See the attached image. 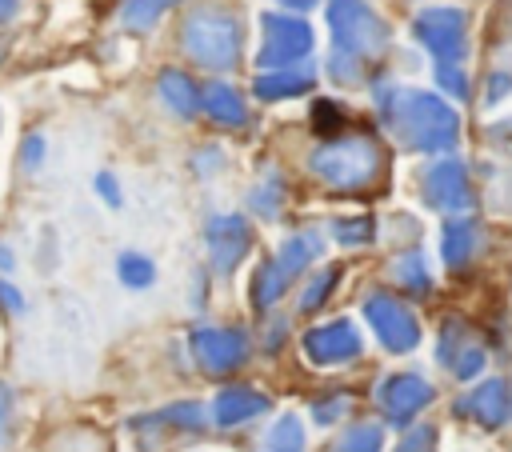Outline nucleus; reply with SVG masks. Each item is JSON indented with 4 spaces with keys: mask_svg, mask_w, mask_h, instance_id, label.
Listing matches in <instances>:
<instances>
[{
    "mask_svg": "<svg viewBox=\"0 0 512 452\" xmlns=\"http://www.w3.org/2000/svg\"><path fill=\"white\" fill-rule=\"evenodd\" d=\"M12 8H16V0H0V20H8V16H12Z\"/></svg>",
    "mask_w": 512,
    "mask_h": 452,
    "instance_id": "obj_35",
    "label": "nucleus"
},
{
    "mask_svg": "<svg viewBox=\"0 0 512 452\" xmlns=\"http://www.w3.org/2000/svg\"><path fill=\"white\" fill-rule=\"evenodd\" d=\"M340 404H344V400H336V404H332V400H328V404H320V412H316V420H332V416H340V412H344Z\"/></svg>",
    "mask_w": 512,
    "mask_h": 452,
    "instance_id": "obj_33",
    "label": "nucleus"
},
{
    "mask_svg": "<svg viewBox=\"0 0 512 452\" xmlns=\"http://www.w3.org/2000/svg\"><path fill=\"white\" fill-rule=\"evenodd\" d=\"M416 36L436 56V64H456L464 52V12L460 8H424L416 16Z\"/></svg>",
    "mask_w": 512,
    "mask_h": 452,
    "instance_id": "obj_6",
    "label": "nucleus"
},
{
    "mask_svg": "<svg viewBox=\"0 0 512 452\" xmlns=\"http://www.w3.org/2000/svg\"><path fill=\"white\" fill-rule=\"evenodd\" d=\"M184 48L196 64L232 68L240 56V20L224 8H196L184 20Z\"/></svg>",
    "mask_w": 512,
    "mask_h": 452,
    "instance_id": "obj_3",
    "label": "nucleus"
},
{
    "mask_svg": "<svg viewBox=\"0 0 512 452\" xmlns=\"http://www.w3.org/2000/svg\"><path fill=\"white\" fill-rule=\"evenodd\" d=\"M336 276H340L336 268H324V272H320V276H316V280L308 284V292L300 296V308H316V304H320V300L328 296V288L336 284Z\"/></svg>",
    "mask_w": 512,
    "mask_h": 452,
    "instance_id": "obj_30",
    "label": "nucleus"
},
{
    "mask_svg": "<svg viewBox=\"0 0 512 452\" xmlns=\"http://www.w3.org/2000/svg\"><path fill=\"white\" fill-rule=\"evenodd\" d=\"M176 0H124V8H120V20H124V28H152L168 8H172Z\"/></svg>",
    "mask_w": 512,
    "mask_h": 452,
    "instance_id": "obj_20",
    "label": "nucleus"
},
{
    "mask_svg": "<svg viewBox=\"0 0 512 452\" xmlns=\"http://www.w3.org/2000/svg\"><path fill=\"white\" fill-rule=\"evenodd\" d=\"M268 452H272V448H268Z\"/></svg>",
    "mask_w": 512,
    "mask_h": 452,
    "instance_id": "obj_39",
    "label": "nucleus"
},
{
    "mask_svg": "<svg viewBox=\"0 0 512 452\" xmlns=\"http://www.w3.org/2000/svg\"><path fill=\"white\" fill-rule=\"evenodd\" d=\"M304 352L316 364H344V360L360 356V336L348 320H332V324H320L304 336Z\"/></svg>",
    "mask_w": 512,
    "mask_h": 452,
    "instance_id": "obj_10",
    "label": "nucleus"
},
{
    "mask_svg": "<svg viewBox=\"0 0 512 452\" xmlns=\"http://www.w3.org/2000/svg\"><path fill=\"white\" fill-rule=\"evenodd\" d=\"M312 48V28L296 16H264V48H260V64L264 68H288L296 64L304 52Z\"/></svg>",
    "mask_w": 512,
    "mask_h": 452,
    "instance_id": "obj_7",
    "label": "nucleus"
},
{
    "mask_svg": "<svg viewBox=\"0 0 512 452\" xmlns=\"http://www.w3.org/2000/svg\"><path fill=\"white\" fill-rule=\"evenodd\" d=\"M192 352L200 360V368L208 372H232L244 356H248V340L232 328H200L192 336Z\"/></svg>",
    "mask_w": 512,
    "mask_h": 452,
    "instance_id": "obj_9",
    "label": "nucleus"
},
{
    "mask_svg": "<svg viewBox=\"0 0 512 452\" xmlns=\"http://www.w3.org/2000/svg\"><path fill=\"white\" fill-rule=\"evenodd\" d=\"M312 88V68H272L256 80V96L260 100H288Z\"/></svg>",
    "mask_w": 512,
    "mask_h": 452,
    "instance_id": "obj_16",
    "label": "nucleus"
},
{
    "mask_svg": "<svg viewBox=\"0 0 512 452\" xmlns=\"http://www.w3.org/2000/svg\"><path fill=\"white\" fill-rule=\"evenodd\" d=\"M340 108H332V104H316V128L320 132H336L340 128Z\"/></svg>",
    "mask_w": 512,
    "mask_h": 452,
    "instance_id": "obj_32",
    "label": "nucleus"
},
{
    "mask_svg": "<svg viewBox=\"0 0 512 452\" xmlns=\"http://www.w3.org/2000/svg\"><path fill=\"white\" fill-rule=\"evenodd\" d=\"M364 316H368V324H372V332H376V340H380L384 348H392V352L416 348L420 324H416V316H412L396 296L372 292V296L364 300Z\"/></svg>",
    "mask_w": 512,
    "mask_h": 452,
    "instance_id": "obj_5",
    "label": "nucleus"
},
{
    "mask_svg": "<svg viewBox=\"0 0 512 452\" xmlns=\"http://www.w3.org/2000/svg\"><path fill=\"white\" fill-rule=\"evenodd\" d=\"M428 400H432V384L420 380V376H412V372L392 376V380L380 384V404H384V412L392 420H412Z\"/></svg>",
    "mask_w": 512,
    "mask_h": 452,
    "instance_id": "obj_12",
    "label": "nucleus"
},
{
    "mask_svg": "<svg viewBox=\"0 0 512 452\" xmlns=\"http://www.w3.org/2000/svg\"><path fill=\"white\" fill-rule=\"evenodd\" d=\"M336 452H380V428L376 424H356L340 444Z\"/></svg>",
    "mask_w": 512,
    "mask_h": 452,
    "instance_id": "obj_25",
    "label": "nucleus"
},
{
    "mask_svg": "<svg viewBox=\"0 0 512 452\" xmlns=\"http://www.w3.org/2000/svg\"><path fill=\"white\" fill-rule=\"evenodd\" d=\"M380 112L392 124V132L416 152H448L456 144L460 132L456 112L432 92H416V88L380 92Z\"/></svg>",
    "mask_w": 512,
    "mask_h": 452,
    "instance_id": "obj_1",
    "label": "nucleus"
},
{
    "mask_svg": "<svg viewBox=\"0 0 512 452\" xmlns=\"http://www.w3.org/2000/svg\"><path fill=\"white\" fill-rule=\"evenodd\" d=\"M160 96H164L168 108H176L180 116H192V112L200 108V96H204V92H196V84H192L184 72L168 68V72H160Z\"/></svg>",
    "mask_w": 512,
    "mask_h": 452,
    "instance_id": "obj_17",
    "label": "nucleus"
},
{
    "mask_svg": "<svg viewBox=\"0 0 512 452\" xmlns=\"http://www.w3.org/2000/svg\"><path fill=\"white\" fill-rule=\"evenodd\" d=\"M288 280H292V276H288V272H284L276 260H268V264L256 272V288H252V300H256L260 308H264V304H272V300H276V296L288 288Z\"/></svg>",
    "mask_w": 512,
    "mask_h": 452,
    "instance_id": "obj_21",
    "label": "nucleus"
},
{
    "mask_svg": "<svg viewBox=\"0 0 512 452\" xmlns=\"http://www.w3.org/2000/svg\"><path fill=\"white\" fill-rule=\"evenodd\" d=\"M100 188H104V196H108V200H116V188L108 184V176H100Z\"/></svg>",
    "mask_w": 512,
    "mask_h": 452,
    "instance_id": "obj_36",
    "label": "nucleus"
},
{
    "mask_svg": "<svg viewBox=\"0 0 512 452\" xmlns=\"http://www.w3.org/2000/svg\"><path fill=\"white\" fill-rule=\"evenodd\" d=\"M436 76H440V84L452 96H464L468 92V80H464V72H456V64H436Z\"/></svg>",
    "mask_w": 512,
    "mask_h": 452,
    "instance_id": "obj_31",
    "label": "nucleus"
},
{
    "mask_svg": "<svg viewBox=\"0 0 512 452\" xmlns=\"http://www.w3.org/2000/svg\"><path fill=\"white\" fill-rule=\"evenodd\" d=\"M396 452H436V428H428V424L412 428V432L396 444Z\"/></svg>",
    "mask_w": 512,
    "mask_h": 452,
    "instance_id": "obj_29",
    "label": "nucleus"
},
{
    "mask_svg": "<svg viewBox=\"0 0 512 452\" xmlns=\"http://www.w3.org/2000/svg\"><path fill=\"white\" fill-rule=\"evenodd\" d=\"M456 412L460 416H472L484 428H500L508 420V388H504V380H484L476 392H468L460 400Z\"/></svg>",
    "mask_w": 512,
    "mask_h": 452,
    "instance_id": "obj_13",
    "label": "nucleus"
},
{
    "mask_svg": "<svg viewBox=\"0 0 512 452\" xmlns=\"http://www.w3.org/2000/svg\"><path fill=\"white\" fill-rule=\"evenodd\" d=\"M24 156H28V164H36V156H40V140H28V148H24Z\"/></svg>",
    "mask_w": 512,
    "mask_h": 452,
    "instance_id": "obj_34",
    "label": "nucleus"
},
{
    "mask_svg": "<svg viewBox=\"0 0 512 452\" xmlns=\"http://www.w3.org/2000/svg\"><path fill=\"white\" fill-rule=\"evenodd\" d=\"M440 360L456 372V376H476L480 368H484V348L480 344H472V340H456V324H448L444 332H440Z\"/></svg>",
    "mask_w": 512,
    "mask_h": 452,
    "instance_id": "obj_15",
    "label": "nucleus"
},
{
    "mask_svg": "<svg viewBox=\"0 0 512 452\" xmlns=\"http://www.w3.org/2000/svg\"><path fill=\"white\" fill-rule=\"evenodd\" d=\"M200 104H204L208 116L220 120V124H244V116H248L240 92H232L228 84H208L204 96H200Z\"/></svg>",
    "mask_w": 512,
    "mask_h": 452,
    "instance_id": "obj_18",
    "label": "nucleus"
},
{
    "mask_svg": "<svg viewBox=\"0 0 512 452\" xmlns=\"http://www.w3.org/2000/svg\"><path fill=\"white\" fill-rule=\"evenodd\" d=\"M248 244H252V232H248V224L240 216L208 220V256H212V264L220 272H232L240 264V256L248 252Z\"/></svg>",
    "mask_w": 512,
    "mask_h": 452,
    "instance_id": "obj_11",
    "label": "nucleus"
},
{
    "mask_svg": "<svg viewBox=\"0 0 512 452\" xmlns=\"http://www.w3.org/2000/svg\"><path fill=\"white\" fill-rule=\"evenodd\" d=\"M204 408L200 404H176V408H168V412H160L156 420H168V424H184V428H200L204 424Z\"/></svg>",
    "mask_w": 512,
    "mask_h": 452,
    "instance_id": "obj_28",
    "label": "nucleus"
},
{
    "mask_svg": "<svg viewBox=\"0 0 512 452\" xmlns=\"http://www.w3.org/2000/svg\"><path fill=\"white\" fill-rule=\"evenodd\" d=\"M332 236H336L340 244H364V240H372V220H368V216L336 220V224H332Z\"/></svg>",
    "mask_w": 512,
    "mask_h": 452,
    "instance_id": "obj_26",
    "label": "nucleus"
},
{
    "mask_svg": "<svg viewBox=\"0 0 512 452\" xmlns=\"http://www.w3.org/2000/svg\"><path fill=\"white\" fill-rule=\"evenodd\" d=\"M284 4H292V8H308L312 0H284Z\"/></svg>",
    "mask_w": 512,
    "mask_h": 452,
    "instance_id": "obj_37",
    "label": "nucleus"
},
{
    "mask_svg": "<svg viewBox=\"0 0 512 452\" xmlns=\"http://www.w3.org/2000/svg\"><path fill=\"white\" fill-rule=\"evenodd\" d=\"M440 248H444V260H448L452 268L468 264L472 252H476V224H472V220H452V224L444 228Z\"/></svg>",
    "mask_w": 512,
    "mask_h": 452,
    "instance_id": "obj_19",
    "label": "nucleus"
},
{
    "mask_svg": "<svg viewBox=\"0 0 512 452\" xmlns=\"http://www.w3.org/2000/svg\"><path fill=\"white\" fill-rule=\"evenodd\" d=\"M0 420H4V392H0Z\"/></svg>",
    "mask_w": 512,
    "mask_h": 452,
    "instance_id": "obj_38",
    "label": "nucleus"
},
{
    "mask_svg": "<svg viewBox=\"0 0 512 452\" xmlns=\"http://www.w3.org/2000/svg\"><path fill=\"white\" fill-rule=\"evenodd\" d=\"M328 24H332L336 48L352 60H368V56L384 52V44H388L384 20L364 0H332L328 4Z\"/></svg>",
    "mask_w": 512,
    "mask_h": 452,
    "instance_id": "obj_4",
    "label": "nucleus"
},
{
    "mask_svg": "<svg viewBox=\"0 0 512 452\" xmlns=\"http://www.w3.org/2000/svg\"><path fill=\"white\" fill-rule=\"evenodd\" d=\"M316 256V236H292L280 252H276V264L288 272V276H296V272H304V264Z\"/></svg>",
    "mask_w": 512,
    "mask_h": 452,
    "instance_id": "obj_22",
    "label": "nucleus"
},
{
    "mask_svg": "<svg viewBox=\"0 0 512 452\" xmlns=\"http://www.w3.org/2000/svg\"><path fill=\"white\" fill-rule=\"evenodd\" d=\"M268 448L272 452H304V428L296 416H280L272 424V436H268Z\"/></svg>",
    "mask_w": 512,
    "mask_h": 452,
    "instance_id": "obj_23",
    "label": "nucleus"
},
{
    "mask_svg": "<svg viewBox=\"0 0 512 452\" xmlns=\"http://www.w3.org/2000/svg\"><path fill=\"white\" fill-rule=\"evenodd\" d=\"M396 280L408 288V292H428V272H424V260L416 256V252H408V256H400L396 260Z\"/></svg>",
    "mask_w": 512,
    "mask_h": 452,
    "instance_id": "obj_24",
    "label": "nucleus"
},
{
    "mask_svg": "<svg viewBox=\"0 0 512 452\" xmlns=\"http://www.w3.org/2000/svg\"><path fill=\"white\" fill-rule=\"evenodd\" d=\"M268 408V396L256 392V388H224L216 400H212V416L216 424H240V420H252Z\"/></svg>",
    "mask_w": 512,
    "mask_h": 452,
    "instance_id": "obj_14",
    "label": "nucleus"
},
{
    "mask_svg": "<svg viewBox=\"0 0 512 452\" xmlns=\"http://www.w3.org/2000/svg\"><path fill=\"white\" fill-rule=\"evenodd\" d=\"M120 276H124V284H132V288H144V284L152 280V264H148L144 256L128 252V256H120Z\"/></svg>",
    "mask_w": 512,
    "mask_h": 452,
    "instance_id": "obj_27",
    "label": "nucleus"
},
{
    "mask_svg": "<svg viewBox=\"0 0 512 452\" xmlns=\"http://www.w3.org/2000/svg\"><path fill=\"white\" fill-rule=\"evenodd\" d=\"M312 172L340 188V192H356L368 188L372 180H380L384 172V152L376 148V140L368 136H348V140H332L312 156Z\"/></svg>",
    "mask_w": 512,
    "mask_h": 452,
    "instance_id": "obj_2",
    "label": "nucleus"
},
{
    "mask_svg": "<svg viewBox=\"0 0 512 452\" xmlns=\"http://www.w3.org/2000/svg\"><path fill=\"white\" fill-rule=\"evenodd\" d=\"M424 196L432 208L440 212H464L472 204V188H468V172L460 160H440L432 164V172L424 176Z\"/></svg>",
    "mask_w": 512,
    "mask_h": 452,
    "instance_id": "obj_8",
    "label": "nucleus"
}]
</instances>
